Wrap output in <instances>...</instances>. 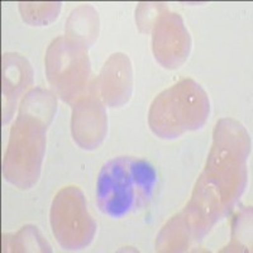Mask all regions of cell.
Here are the masks:
<instances>
[{
    "label": "cell",
    "mask_w": 253,
    "mask_h": 253,
    "mask_svg": "<svg viewBox=\"0 0 253 253\" xmlns=\"http://www.w3.org/2000/svg\"><path fill=\"white\" fill-rule=\"evenodd\" d=\"M158 175L152 164L135 157L105 162L96 180V204L103 214L122 219L150 202Z\"/></svg>",
    "instance_id": "cell-3"
},
{
    "label": "cell",
    "mask_w": 253,
    "mask_h": 253,
    "mask_svg": "<svg viewBox=\"0 0 253 253\" xmlns=\"http://www.w3.org/2000/svg\"><path fill=\"white\" fill-rule=\"evenodd\" d=\"M46 74L49 84L65 103L72 104L86 94L90 63L86 49L66 37L56 38L47 49Z\"/></svg>",
    "instance_id": "cell-5"
},
{
    "label": "cell",
    "mask_w": 253,
    "mask_h": 253,
    "mask_svg": "<svg viewBox=\"0 0 253 253\" xmlns=\"http://www.w3.org/2000/svg\"><path fill=\"white\" fill-rule=\"evenodd\" d=\"M98 13L91 6H80L71 13L67 20L66 38L86 49L98 37Z\"/></svg>",
    "instance_id": "cell-11"
},
{
    "label": "cell",
    "mask_w": 253,
    "mask_h": 253,
    "mask_svg": "<svg viewBox=\"0 0 253 253\" xmlns=\"http://www.w3.org/2000/svg\"><path fill=\"white\" fill-rule=\"evenodd\" d=\"M56 112V99L43 89L31 90L20 104L3 161L6 181L31 189L38 181L46 151V133Z\"/></svg>",
    "instance_id": "cell-2"
},
{
    "label": "cell",
    "mask_w": 253,
    "mask_h": 253,
    "mask_svg": "<svg viewBox=\"0 0 253 253\" xmlns=\"http://www.w3.org/2000/svg\"><path fill=\"white\" fill-rule=\"evenodd\" d=\"M153 53L166 69H177L186 61L191 40L181 17L165 10L153 26Z\"/></svg>",
    "instance_id": "cell-7"
},
{
    "label": "cell",
    "mask_w": 253,
    "mask_h": 253,
    "mask_svg": "<svg viewBox=\"0 0 253 253\" xmlns=\"http://www.w3.org/2000/svg\"><path fill=\"white\" fill-rule=\"evenodd\" d=\"M98 96L96 86H91L74 105L72 135L84 150L98 148L107 133V114Z\"/></svg>",
    "instance_id": "cell-8"
},
{
    "label": "cell",
    "mask_w": 253,
    "mask_h": 253,
    "mask_svg": "<svg viewBox=\"0 0 253 253\" xmlns=\"http://www.w3.org/2000/svg\"><path fill=\"white\" fill-rule=\"evenodd\" d=\"M209 113L205 90L186 79L156 96L148 113V124L160 138L173 139L203 128Z\"/></svg>",
    "instance_id": "cell-4"
},
{
    "label": "cell",
    "mask_w": 253,
    "mask_h": 253,
    "mask_svg": "<svg viewBox=\"0 0 253 253\" xmlns=\"http://www.w3.org/2000/svg\"><path fill=\"white\" fill-rule=\"evenodd\" d=\"M132 67L129 58L115 53L105 62L95 84L99 96L112 108H119L129 100L132 94Z\"/></svg>",
    "instance_id": "cell-9"
},
{
    "label": "cell",
    "mask_w": 253,
    "mask_h": 253,
    "mask_svg": "<svg viewBox=\"0 0 253 253\" xmlns=\"http://www.w3.org/2000/svg\"><path fill=\"white\" fill-rule=\"evenodd\" d=\"M51 227L65 250H81L92 241L96 224L78 187H65L57 194L51 208Z\"/></svg>",
    "instance_id": "cell-6"
},
{
    "label": "cell",
    "mask_w": 253,
    "mask_h": 253,
    "mask_svg": "<svg viewBox=\"0 0 253 253\" xmlns=\"http://www.w3.org/2000/svg\"><path fill=\"white\" fill-rule=\"evenodd\" d=\"M251 143L247 130L233 119H221L214 130V143L204 172L196 182L193 198L181 213L173 216L158 238L177 234L175 251L185 250L229 213L247 182Z\"/></svg>",
    "instance_id": "cell-1"
},
{
    "label": "cell",
    "mask_w": 253,
    "mask_h": 253,
    "mask_svg": "<svg viewBox=\"0 0 253 253\" xmlns=\"http://www.w3.org/2000/svg\"><path fill=\"white\" fill-rule=\"evenodd\" d=\"M33 81V71L28 61L17 53L3 56V123L12 118L18 99Z\"/></svg>",
    "instance_id": "cell-10"
}]
</instances>
